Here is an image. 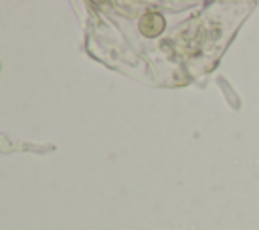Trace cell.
Wrapping results in <instances>:
<instances>
[{
	"mask_svg": "<svg viewBox=\"0 0 259 230\" xmlns=\"http://www.w3.org/2000/svg\"><path fill=\"white\" fill-rule=\"evenodd\" d=\"M138 26H140V32H142L144 36L154 38V36L162 34V30H164V26H166V20H164V16H162L158 10H148L146 14H142Z\"/></svg>",
	"mask_w": 259,
	"mask_h": 230,
	"instance_id": "obj_1",
	"label": "cell"
}]
</instances>
